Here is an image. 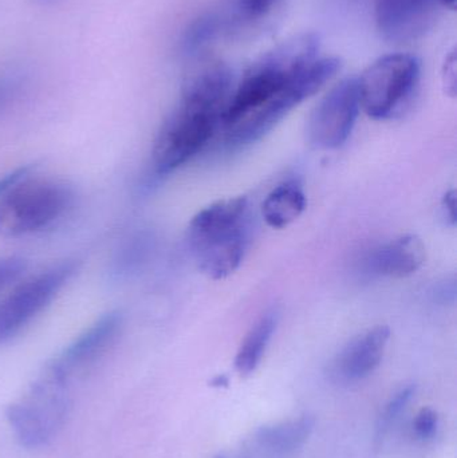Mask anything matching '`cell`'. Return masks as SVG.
Returning a JSON list of instances; mask_svg holds the SVG:
<instances>
[{
	"label": "cell",
	"instance_id": "cell-15",
	"mask_svg": "<svg viewBox=\"0 0 457 458\" xmlns=\"http://www.w3.org/2000/svg\"><path fill=\"white\" fill-rule=\"evenodd\" d=\"M278 312L270 310L258 319L251 330L244 336L235 358V368L241 376H250L257 370L266 349L275 333Z\"/></svg>",
	"mask_w": 457,
	"mask_h": 458
},
{
	"label": "cell",
	"instance_id": "cell-13",
	"mask_svg": "<svg viewBox=\"0 0 457 458\" xmlns=\"http://www.w3.org/2000/svg\"><path fill=\"white\" fill-rule=\"evenodd\" d=\"M308 207L303 187L289 180L274 188L262 204V216L271 228L282 229L294 223Z\"/></svg>",
	"mask_w": 457,
	"mask_h": 458
},
{
	"label": "cell",
	"instance_id": "cell-19",
	"mask_svg": "<svg viewBox=\"0 0 457 458\" xmlns=\"http://www.w3.org/2000/svg\"><path fill=\"white\" fill-rule=\"evenodd\" d=\"M26 260L18 256H5L0 258V293L5 290L8 285L21 279L26 269Z\"/></svg>",
	"mask_w": 457,
	"mask_h": 458
},
{
	"label": "cell",
	"instance_id": "cell-2",
	"mask_svg": "<svg viewBox=\"0 0 457 458\" xmlns=\"http://www.w3.org/2000/svg\"><path fill=\"white\" fill-rule=\"evenodd\" d=\"M231 93L233 78L223 66L209 67L187 83L153 144L152 163L158 176L182 168L208 145L220 129Z\"/></svg>",
	"mask_w": 457,
	"mask_h": 458
},
{
	"label": "cell",
	"instance_id": "cell-10",
	"mask_svg": "<svg viewBox=\"0 0 457 458\" xmlns=\"http://www.w3.org/2000/svg\"><path fill=\"white\" fill-rule=\"evenodd\" d=\"M123 327L120 311H110L97 319L66 347L50 366L70 382L72 376L86 370L97 362L114 344Z\"/></svg>",
	"mask_w": 457,
	"mask_h": 458
},
{
	"label": "cell",
	"instance_id": "cell-11",
	"mask_svg": "<svg viewBox=\"0 0 457 458\" xmlns=\"http://www.w3.org/2000/svg\"><path fill=\"white\" fill-rule=\"evenodd\" d=\"M424 260L423 242L415 234H405L368 252L362 271L369 276L407 277L419 271Z\"/></svg>",
	"mask_w": 457,
	"mask_h": 458
},
{
	"label": "cell",
	"instance_id": "cell-22",
	"mask_svg": "<svg viewBox=\"0 0 457 458\" xmlns=\"http://www.w3.org/2000/svg\"><path fill=\"white\" fill-rule=\"evenodd\" d=\"M32 169H34V166H21V168L15 169V171L7 174V176L0 179V196H2L3 193L7 192V191L10 190L11 187H13L19 180L23 179V177L26 176V174H29Z\"/></svg>",
	"mask_w": 457,
	"mask_h": 458
},
{
	"label": "cell",
	"instance_id": "cell-6",
	"mask_svg": "<svg viewBox=\"0 0 457 458\" xmlns=\"http://www.w3.org/2000/svg\"><path fill=\"white\" fill-rule=\"evenodd\" d=\"M421 64L412 54H389L370 64L359 82L361 109L373 120L402 114L420 85Z\"/></svg>",
	"mask_w": 457,
	"mask_h": 458
},
{
	"label": "cell",
	"instance_id": "cell-21",
	"mask_svg": "<svg viewBox=\"0 0 457 458\" xmlns=\"http://www.w3.org/2000/svg\"><path fill=\"white\" fill-rule=\"evenodd\" d=\"M276 0H241V7L247 15L259 16L273 7Z\"/></svg>",
	"mask_w": 457,
	"mask_h": 458
},
{
	"label": "cell",
	"instance_id": "cell-16",
	"mask_svg": "<svg viewBox=\"0 0 457 458\" xmlns=\"http://www.w3.org/2000/svg\"><path fill=\"white\" fill-rule=\"evenodd\" d=\"M415 393V385H408V386L399 390V392L389 400V403L385 405V409H384L383 413H381L380 420H378V435L383 436L384 433L386 432V429L391 427L392 422H394V420L407 408L408 403H410Z\"/></svg>",
	"mask_w": 457,
	"mask_h": 458
},
{
	"label": "cell",
	"instance_id": "cell-4",
	"mask_svg": "<svg viewBox=\"0 0 457 458\" xmlns=\"http://www.w3.org/2000/svg\"><path fill=\"white\" fill-rule=\"evenodd\" d=\"M74 200V191L66 182L38 177L32 169L0 196V237L42 233L66 216Z\"/></svg>",
	"mask_w": 457,
	"mask_h": 458
},
{
	"label": "cell",
	"instance_id": "cell-1",
	"mask_svg": "<svg viewBox=\"0 0 457 458\" xmlns=\"http://www.w3.org/2000/svg\"><path fill=\"white\" fill-rule=\"evenodd\" d=\"M340 67V59L319 56L316 35L295 38L263 55L233 89L223 113L220 129L228 147L243 148L262 139Z\"/></svg>",
	"mask_w": 457,
	"mask_h": 458
},
{
	"label": "cell",
	"instance_id": "cell-17",
	"mask_svg": "<svg viewBox=\"0 0 457 458\" xmlns=\"http://www.w3.org/2000/svg\"><path fill=\"white\" fill-rule=\"evenodd\" d=\"M144 239L142 237H134L129 240L126 244L118 250L117 258L114 260V274L118 276H125L131 274L142 259L144 253Z\"/></svg>",
	"mask_w": 457,
	"mask_h": 458
},
{
	"label": "cell",
	"instance_id": "cell-9",
	"mask_svg": "<svg viewBox=\"0 0 457 458\" xmlns=\"http://www.w3.org/2000/svg\"><path fill=\"white\" fill-rule=\"evenodd\" d=\"M440 5L439 0H377L378 31L391 43L412 42L432 29Z\"/></svg>",
	"mask_w": 457,
	"mask_h": 458
},
{
	"label": "cell",
	"instance_id": "cell-24",
	"mask_svg": "<svg viewBox=\"0 0 457 458\" xmlns=\"http://www.w3.org/2000/svg\"><path fill=\"white\" fill-rule=\"evenodd\" d=\"M443 206H444L445 215H447V219L451 220L453 225H455L456 215H455V207H456V195L455 191H450L447 195L444 196V201H443Z\"/></svg>",
	"mask_w": 457,
	"mask_h": 458
},
{
	"label": "cell",
	"instance_id": "cell-26",
	"mask_svg": "<svg viewBox=\"0 0 457 458\" xmlns=\"http://www.w3.org/2000/svg\"><path fill=\"white\" fill-rule=\"evenodd\" d=\"M439 2L443 7L451 8V10H455L456 8V0H439Z\"/></svg>",
	"mask_w": 457,
	"mask_h": 458
},
{
	"label": "cell",
	"instance_id": "cell-20",
	"mask_svg": "<svg viewBox=\"0 0 457 458\" xmlns=\"http://www.w3.org/2000/svg\"><path fill=\"white\" fill-rule=\"evenodd\" d=\"M437 425H439V417H437L436 411L431 408H424L416 417L413 429L421 440H428L436 433Z\"/></svg>",
	"mask_w": 457,
	"mask_h": 458
},
{
	"label": "cell",
	"instance_id": "cell-3",
	"mask_svg": "<svg viewBox=\"0 0 457 458\" xmlns=\"http://www.w3.org/2000/svg\"><path fill=\"white\" fill-rule=\"evenodd\" d=\"M252 211L249 199H224L193 216L187 242L199 269L214 280L236 271L251 244Z\"/></svg>",
	"mask_w": 457,
	"mask_h": 458
},
{
	"label": "cell",
	"instance_id": "cell-14",
	"mask_svg": "<svg viewBox=\"0 0 457 458\" xmlns=\"http://www.w3.org/2000/svg\"><path fill=\"white\" fill-rule=\"evenodd\" d=\"M316 420L313 416H300L292 421L274 427H265L258 432V441L266 451L284 456L300 449L313 433Z\"/></svg>",
	"mask_w": 457,
	"mask_h": 458
},
{
	"label": "cell",
	"instance_id": "cell-7",
	"mask_svg": "<svg viewBox=\"0 0 457 458\" xmlns=\"http://www.w3.org/2000/svg\"><path fill=\"white\" fill-rule=\"evenodd\" d=\"M78 271L74 259L59 261L27 277L0 301V344L31 325L66 287Z\"/></svg>",
	"mask_w": 457,
	"mask_h": 458
},
{
	"label": "cell",
	"instance_id": "cell-8",
	"mask_svg": "<svg viewBox=\"0 0 457 458\" xmlns=\"http://www.w3.org/2000/svg\"><path fill=\"white\" fill-rule=\"evenodd\" d=\"M361 110L357 78H348L317 104L308 121V139L318 149L343 147Z\"/></svg>",
	"mask_w": 457,
	"mask_h": 458
},
{
	"label": "cell",
	"instance_id": "cell-5",
	"mask_svg": "<svg viewBox=\"0 0 457 458\" xmlns=\"http://www.w3.org/2000/svg\"><path fill=\"white\" fill-rule=\"evenodd\" d=\"M67 387L69 381L47 365L23 400L8 406L5 416L21 445L45 446L63 427L72 405Z\"/></svg>",
	"mask_w": 457,
	"mask_h": 458
},
{
	"label": "cell",
	"instance_id": "cell-18",
	"mask_svg": "<svg viewBox=\"0 0 457 458\" xmlns=\"http://www.w3.org/2000/svg\"><path fill=\"white\" fill-rule=\"evenodd\" d=\"M216 32V21L212 18H201L196 21L192 26L185 32L184 40H182V48L185 53L193 54L203 47L204 45L212 39Z\"/></svg>",
	"mask_w": 457,
	"mask_h": 458
},
{
	"label": "cell",
	"instance_id": "cell-25",
	"mask_svg": "<svg viewBox=\"0 0 457 458\" xmlns=\"http://www.w3.org/2000/svg\"><path fill=\"white\" fill-rule=\"evenodd\" d=\"M228 385V378L225 376L215 377L211 381V386L214 387H225Z\"/></svg>",
	"mask_w": 457,
	"mask_h": 458
},
{
	"label": "cell",
	"instance_id": "cell-27",
	"mask_svg": "<svg viewBox=\"0 0 457 458\" xmlns=\"http://www.w3.org/2000/svg\"><path fill=\"white\" fill-rule=\"evenodd\" d=\"M215 458H227L225 456H223V454H220V456L215 457Z\"/></svg>",
	"mask_w": 457,
	"mask_h": 458
},
{
	"label": "cell",
	"instance_id": "cell-12",
	"mask_svg": "<svg viewBox=\"0 0 457 458\" xmlns=\"http://www.w3.org/2000/svg\"><path fill=\"white\" fill-rule=\"evenodd\" d=\"M391 338L386 326H377L351 339L335 358L334 374L345 381H359L376 370Z\"/></svg>",
	"mask_w": 457,
	"mask_h": 458
},
{
	"label": "cell",
	"instance_id": "cell-23",
	"mask_svg": "<svg viewBox=\"0 0 457 458\" xmlns=\"http://www.w3.org/2000/svg\"><path fill=\"white\" fill-rule=\"evenodd\" d=\"M445 85H447L448 91L451 94H455L456 91V58L455 53L451 54L450 58L447 59L445 64Z\"/></svg>",
	"mask_w": 457,
	"mask_h": 458
}]
</instances>
